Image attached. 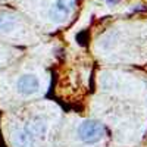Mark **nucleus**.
<instances>
[{
	"mask_svg": "<svg viewBox=\"0 0 147 147\" xmlns=\"http://www.w3.org/2000/svg\"><path fill=\"white\" fill-rule=\"evenodd\" d=\"M105 134V129L100 124L93 121L84 122L80 127V138L85 143H97Z\"/></svg>",
	"mask_w": 147,
	"mask_h": 147,
	"instance_id": "nucleus-1",
	"label": "nucleus"
},
{
	"mask_svg": "<svg viewBox=\"0 0 147 147\" xmlns=\"http://www.w3.org/2000/svg\"><path fill=\"white\" fill-rule=\"evenodd\" d=\"M40 88V80L34 74H24L16 81V90L22 96H30Z\"/></svg>",
	"mask_w": 147,
	"mask_h": 147,
	"instance_id": "nucleus-2",
	"label": "nucleus"
},
{
	"mask_svg": "<svg viewBox=\"0 0 147 147\" xmlns=\"http://www.w3.org/2000/svg\"><path fill=\"white\" fill-rule=\"evenodd\" d=\"M74 0H56L52 10H50V16L53 18H62L69 15L72 9H74Z\"/></svg>",
	"mask_w": 147,
	"mask_h": 147,
	"instance_id": "nucleus-3",
	"label": "nucleus"
},
{
	"mask_svg": "<svg viewBox=\"0 0 147 147\" xmlns=\"http://www.w3.org/2000/svg\"><path fill=\"white\" fill-rule=\"evenodd\" d=\"M24 129L28 134H31L32 137H41L47 132V124H44V121L41 118H32L25 124Z\"/></svg>",
	"mask_w": 147,
	"mask_h": 147,
	"instance_id": "nucleus-4",
	"label": "nucleus"
},
{
	"mask_svg": "<svg viewBox=\"0 0 147 147\" xmlns=\"http://www.w3.org/2000/svg\"><path fill=\"white\" fill-rule=\"evenodd\" d=\"M12 143H13L15 147H32V144H34V137L22 128V129H19V131H16V132L13 134Z\"/></svg>",
	"mask_w": 147,
	"mask_h": 147,
	"instance_id": "nucleus-5",
	"label": "nucleus"
},
{
	"mask_svg": "<svg viewBox=\"0 0 147 147\" xmlns=\"http://www.w3.org/2000/svg\"><path fill=\"white\" fill-rule=\"evenodd\" d=\"M15 27V18L7 15H0V31H10Z\"/></svg>",
	"mask_w": 147,
	"mask_h": 147,
	"instance_id": "nucleus-6",
	"label": "nucleus"
},
{
	"mask_svg": "<svg viewBox=\"0 0 147 147\" xmlns=\"http://www.w3.org/2000/svg\"><path fill=\"white\" fill-rule=\"evenodd\" d=\"M106 2L109 3V5H115V3H118L119 0H106Z\"/></svg>",
	"mask_w": 147,
	"mask_h": 147,
	"instance_id": "nucleus-7",
	"label": "nucleus"
}]
</instances>
